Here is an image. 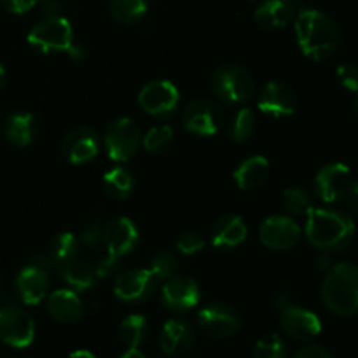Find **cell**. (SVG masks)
<instances>
[{"mask_svg": "<svg viewBox=\"0 0 358 358\" xmlns=\"http://www.w3.org/2000/svg\"><path fill=\"white\" fill-rule=\"evenodd\" d=\"M296 38L304 56L324 62L338 51L341 30L329 14L317 9H304L296 17Z\"/></svg>", "mask_w": 358, "mask_h": 358, "instance_id": "obj_1", "label": "cell"}, {"mask_svg": "<svg viewBox=\"0 0 358 358\" xmlns=\"http://www.w3.org/2000/svg\"><path fill=\"white\" fill-rule=\"evenodd\" d=\"M308 241L324 252L343 250L355 236V224L352 217L339 210L311 208L306 215Z\"/></svg>", "mask_w": 358, "mask_h": 358, "instance_id": "obj_2", "label": "cell"}, {"mask_svg": "<svg viewBox=\"0 0 358 358\" xmlns=\"http://www.w3.org/2000/svg\"><path fill=\"white\" fill-rule=\"evenodd\" d=\"M325 308L336 317H353L358 313V266L339 262L327 269L320 287Z\"/></svg>", "mask_w": 358, "mask_h": 358, "instance_id": "obj_3", "label": "cell"}, {"mask_svg": "<svg viewBox=\"0 0 358 358\" xmlns=\"http://www.w3.org/2000/svg\"><path fill=\"white\" fill-rule=\"evenodd\" d=\"M210 90L224 103L243 105L254 94L255 83L245 66L226 63L213 70L210 77Z\"/></svg>", "mask_w": 358, "mask_h": 358, "instance_id": "obj_4", "label": "cell"}, {"mask_svg": "<svg viewBox=\"0 0 358 358\" xmlns=\"http://www.w3.org/2000/svg\"><path fill=\"white\" fill-rule=\"evenodd\" d=\"M27 38L31 48L44 55L69 52L73 45V30L66 17L58 16V14H48L31 27Z\"/></svg>", "mask_w": 358, "mask_h": 358, "instance_id": "obj_5", "label": "cell"}, {"mask_svg": "<svg viewBox=\"0 0 358 358\" xmlns=\"http://www.w3.org/2000/svg\"><path fill=\"white\" fill-rule=\"evenodd\" d=\"M107 154L115 163H128L138 154L142 143V133L138 124L129 117H119L105 131Z\"/></svg>", "mask_w": 358, "mask_h": 358, "instance_id": "obj_6", "label": "cell"}, {"mask_svg": "<svg viewBox=\"0 0 358 358\" xmlns=\"http://www.w3.org/2000/svg\"><path fill=\"white\" fill-rule=\"evenodd\" d=\"M35 339V322L23 308L7 304L0 308V341L10 348H28Z\"/></svg>", "mask_w": 358, "mask_h": 358, "instance_id": "obj_7", "label": "cell"}, {"mask_svg": "<svg viewBox=\"0 0 358 358\" xmlns=\"http://www.w3.org/2000/svg\"><path fill=\"white\" fill-rule=\"evenodd\" d=\"M198 327L212 339L233 338L241 329V318L233 306L224 303H213L198 313Z\"/></svg>", "mask_w": 358, "mask_h": 358, "instance_id": "obj_8", "label": "cell"}, {"mask_svg": "<svg viewBox=\"0 0 358 358\" xmlns=\"http://www.w3.org/2000/svg\"><path fill=\"white\" fill-rule=\"evenodd\" d=\"M157 285H159V280L149 268L128 269L115 278L114 294L122 303L140 304L150 299Z\"/></svg>", "mask_w": 358, "mask_h": 358, "instance_id": "obj_9", "label": "cell"}, {"mask_svg": "<svg viewBox=\"0 0 358 358\" xmlns=\"http://www.w3.org/2000/svg\"><path fill=\"white\" fill-rule=\"evenodd\" d=\"M178 101H180L178 87L166 79L150 80L138 93V103L142 110L154 117L173 114L175 108L178 107Z\"/></svg>", "mask_w": 358, "mask_h": 358, "instance_id": "obj_10", "label": "cell"}, {"mask_svg": "<svg viewBox=\"0 0 358 358\" xmlns=\"http://www.w3.org/2000/svg\"><path fill=\"white\" fill-rule=\"evenodd\" d=\"M138 229L128 217H119V219L110 220L103 227L105 257L117 262L119 259L126 257L138 247Z\"/></svg>", "mask_w": 358, "mask_h": 358, "instance_id": "obj_11", "label": "cell"}, {"mask_svg": "<svg viewBox=\"0 0 358 358\" xmlns=\"http://www.w3.org/2000/svg\"><path fill=\"white\" fill-rule=\"evenodd\" d=\"M222 110L210 100H194L182 112V126L198 136H212L222 126Z\"/></svg>", "mask_w": 358, "mask_h": 358, "instance_id": "obj_12", "label": "cell"}, {"mask_svg": "<svg viewBox=\"0 0 358 358\" xmlns=\"http://www.w3.org/2000/svg\"><path fill=\"white\" fill-rule=\"evenodd\" d=\"M353 184L352 171L343 163H331L320 168L315 177V192L324 203H336L345 198Z\"/></svg>", "mask_w": 358, "mask_h": 358, "instance_id": "obj_13", "label": "cell"}, {"mask_svg": "<svg viewBox=\"0 0 358 358\" xmlns=\"http://www.w3.org/2000/svg\"><path fill=\"white\" fill-rule=\"evenodd\" d=\"M280 327L283 334L297 343H308L322 332V322L313 311L297 304L285 308L280 317Z\"/></svg>", "mask_w": 358, "mask_h": 358, "instance_id": "obj_14", "label": "cell"}, {"mask_svg": "<svg viewBox=\"0 0 358 358\" xmlns=\"http://www.w3.org/2000/svg\"><path fill=\"white\" fill-rule=\"evenodd\" d=\"M259 236L269 250H289L301 240V227L290 217L273 215L261 224Z\"/></svg>", "mask_w": 358, "mask_h": 358, "instance_id": "obj_15", "label": "cell"}, {"mask_svg": "<svg viewBox=\"0 0 358 358\" xmlns=\"http://www.w3.org/2000/svg\"><path fill=\"white\" fill-rule=\"evenodd\" d=\"M161 301H163L164 308H168L170 311L184 313V311L198 306L201 301V290L192 278L175 275L163 283Z\"/></svg>", "mask_w": 358, "mask_h": 358, "instance_id": "obj_16", "label": "cell"}, {"mask_svg": "<svg viewBox=\"0 0 358 358\" xmlns=\"http://www.w3.org/2000/svg\"><path fill=\"white\" fill-rule=\"evenodd\" d=\"M257 107L261 112L280 119L292 115L297 107V96L292 87L280 80H269L262 86L257 96Z\"/></svg>", "mask_w": 358, "mask_h": 358, "instance_id": "obj_17", "label": "cell"}, {"mask_svg": "<svg viewBox=\"0 0 358 358\" xmlns=\"http://www.w3.org/2000/svg\"><path fill=\"white\" fill-rule=\"evenodd\" d=\"M14 285H16V294L21 303L35 306L48 297L51 280H49L48 269L31 262L17 273Z\"/></svg>", "mask_w": 358, "mask_h": 358, "instance_id": "obj_18", "label": "cell"}, {"mask_svg": "<svg viewBox=\"0 0 358 358\" xmlns=\"http://www.w3.org/2000/svg\"><path fill=\"white\" fill-rule=\"evenodd\" d=\"M100 142L93 129L86 126L73 128L63 136L62 152L72 164H86L98 156Z\"/></svg>", "mask_w": 358, "mask_h": 358, "instance_id": "obj_19", "label": "cell"}, {"mask_svg": "<svg viewBox=\"0 0 358 358\" xmlns=\"http://www.w3.org/2000/svg\"><path fill=\"white\" fill-rule=\"evenodd\" d=\"M196 331L189 322L171 318L161 327L159 346L168 357H182L194 348Z\"/></svg>", "mask_w": 358, "mask_h": 358, "instance_id": "obj_20", "label": "cell"}, {"mask_svg": "<svg viewBox=\"0 0 358 358\" xmlns=\"http://www.w3.org/2000/svg\"><path fill=\"white\" fill-rule=\"evenodd\" d=\"M248 227L236 213L219 217L210 231V241L215 248H236L247 240Z\"/></svg>", "mask_w": 358, "mask_h": 358, "instance_id": "obj_21", "label": "cell"}, {"mask_svg": "<svg viewBox=\"0 0 358 358\" xmlns=\"http://www.w3.org/2000/svg\"><path fill=\"white\" fill-rule=\"evenodd\" d=\"M79 255V240L72 233H58L49 240L45 250L37 255L38 262L35 264L42 268H62L69 261Z\"/></svg>", "mask_w": 358, "mask_h": 358, "instance_id": "obj_22", "label": "cell"}, {"mask_svg": "<svg viewBox=\"0 0 358 358\" xmlns=\"http://www.w3.org/2000/svg\"><path fill=\"white\" fill-rule=\"evenodd\" d=\"M48 313L59 324H76L84 315L83 301L72 289L55 290L48 296Z\"/></svg>", "mask_w": 358, "mask_h": 358, "instance_id": "obj_23", "label": "cell"}, {"mask_svg": "<svg viewBox=\"0 0 358 358\" xmlns=\"http://www.w3.org/2000/svg\"><path fill=\"white\" fill-rule=\"evenodd\" d=\"M296 16L292 0H266L255 9L254 20L262 30H280L289 27Z\"/></svg>", "mask_w": 358, "mask_h": 358, "instance_id": "obj_24", "label": "cell"}, {"mask_svg": "<svg viewBox=\"0 0 358 358\" xmlns=\"http://www.w3.org/2000/svg\"><path fill=\"white\" fill-rule=\"evenodd\" d=\"M269 177V161L264 156H252L234 170L233 178L241 191H255L262 187Z\"/></svg>", "mask_w": 358, "mask_h": 358, "instance_id": "obj_25", "label": "cell"}, {"mask_svg": "<svg viewBox=\"0 0 358 358\" xmlns=\"http://www.w3.org/2000/svg\"><path fill=\"white\" fill-rule=\"evenodd\" d=\"M37 135V121L30 112H16L9 115L3 126V136L14 147L30 145Z\"/></svg>", "mask_w": 358, "mask_h": 358, "instance_id": "obj_26", "label": "cell"}, {"mask_svg": "<svg viewBox=\"0 0 358 358\" xmlns=\"http://www.w3.org/2000/svg\"><path fill=\"white\" fill-rule=\"evenodd\" d=\"M59 271H62V278L65 280L69 289L76 290V292L91 289L98 278L96 268L87 261H84V259H80L79 255L66 262V264H63Z\"/></svg>", "mask_w": 358, "mask_h": 358, "instance_id": "obj_27", "label": "cell"}, {"mask_svg": "<svg viewBox=\"0 0 358 358\" xmlns=\"http://www.w3.org/2000/svg\"><path fill=\"white\" fill-rule=\"evenodd\" d=\"M101 184H103L105 192L112 199H115V201L128 199L133 194V191H135V178L122 166H114L112 170H108L103 175Z\"/></svg>", "mask_w": 358, "mask_h": 358, "instance_id": "obj_28", "label": "cell"}, {"mask_svg": "<svg viewBox=\"0 0 358 358\" xmlns=\"http://www.w3.org/2000/svg\"><path fill=\"white\" fill-rule=\"evenodd\" d=\"M149 324L143 315H129L119 324V339L128 350L138 348L147 338Z\"/></svg>", "mask_w": 358, "mask_h": 358, "instance_id": "obj_29", "label": "cell"}, {"mask_svg": "<svg viewBox=\"0 0 358 358\" xmlns=\"http://www.w3.org/2000/svg\"><path fill=\"white\" fill-rule=\"evenodd\" d=\"M108 10L112 17L122 24H136L147 14L145 0H110Z\"/></svg>", "mask_w": 358, "mask_h": 358, "instance_id": "obj_30", "label": "cell"}, {"mask_svg": "<svg viewBox=\"0 0 358 358\" xmlns=\"http://www.w3.org/2000/svg\"><path fill=\"white\" fill-rule=\"evenodd\" d=\"M255 131V115L250 108H240L233 115L229 122V136L231 140L238 143H243L254 135Z\"/></svg>", "mask_w": 358, "mask_h": 358, "instance_id": "obj_31", "label": "cell"}, {"mask_svg": "<svg viewBox=\"0 0 358 358\" xmlns=\"http://www.w3.org/2000/svg\"><path fill=\"white\" fill-rule=\"evenodd\" d=\"M283 206L292 215H308V212L313 208V199L306 189L290 187L283 192Z\"/></svg>", "mask_w": 358, "mask_h": 358, "instance_id": "obj_32", "label": "cell"}, {"mask_svg": "<svg viewBox=\"0 0 358 358\" xmlns=\"http://www.w3.org/2000/svg\"><path fill=\"white\" fill-rule=\"evenodd\" d=\"M254 358H289L287 343L280 334H266L255 345Z\"/></svg>", "mask_w": 358, "mask_h": 358, "instance_id": "obj_33", "label": "cell"}, {"mask_svg": "<svg viewBox=\"0 0 358 358\" xmlns=\"http://www.w3.org/2000/svg\"><path fill=\"white\" fill-rule=\"evenodd\" d=\"M171 140H173V129H171V126L163 124L149 129L142 138V143L150 154H161L170 147Z\"/></svg>", "mask_w": 358, "mask_h": 358, "instance_id": "obj_34", "label": "cell"}, {"mask_svg": "<svg viewBox=\"0 0 358 358\" xmlns=\"http://www.w3.org/2000/svg\"><path fill=\"white\" fill-rule=\"evenodd\" d=\"M149 269L154 273V276H156L161 283V282H166L168 278L177 275L178 262L171 254H168V252H161V254L154 255L152 261H150Z\"/></svg>", "mask_w": 358, "mask_h": 358, "instance_id": "obj_35", "label": "cell"}, {"mask_svg": "<svg viewBox=\"0 0 358 358\" xmlns=\"http://www.w3.org/2000/svg\"><path fill=\"white\" fill-rule=\"evenodd\" d=\"M205 238L199 233H196V231H185V233H182L180 236L177 238V241H175L177 250L184 255L199 254V252L205 248Z\"/></svg>", "mask_w": 358, "mask_h": 358, "instance_id": "obj_36", "label": "cell"}, {"mask_svg": "<svg viewBox=\"0 0 358 358\" xmlns=\"http://www.w3.org/2000/svg\"><path fill=\"white\" fill-rule=\"evenodd\" d=\"M341 86L348 91H358V66L355 63H343L336 72Z\"/></svg>", "mask_w": 358, "mask_h": 358, "instance_id": "obj_37", "label": "cell"}, {"mask_svg": "<svg viewBox=\"0 0 358 358\" xmlns=\"http://www.w3.org/2000/svg\"><path fill=\"white\" fill-rule=\"evenodd\" d=\"M80 241L90 248L103 247V227H100L98 224L87 227L83 233V236H80Z\"/></svg>", "mask_w": 358, "mask_h": 358, "instance_id": "obj_38", "label": "cell"}, {"mask_svg": "<svg viewBox=\"0 0 358 358\" xmlns=\"http://www.w3.org/2000/svg\"><path fill=\"white\" fill-rule=\"evenodd\" d=\"M3 9L10 14H24L34 9L38 0H0Z\"/></svg>", "mask_w": 358, "mask_h": 358, "instance_id": "obj_39", "label": "cell"}, {"mask_svg": "<svg viewBox=\"0 0 358 358\" xmlns=\"http://www.w3.org/2000/svg\"><path fill=\"white\" fill-rule=\"evenodd\" d=\"M292 358H332L327 348L320 345H306L301 350H297Z\"/></svg>", "mask_w": 358, "mask_h": 358, "instance_id": "obj_40", "label": "cell"}, {"mask_svg": "<svg viewBox=\"0 0 358 358\" xmlns=\"http://www.w3.org/2000/svg\"><path fill=\"white\" fill-rule=\"evenodd\" d=\"M292 304H296V296H294L290 290H280V292L275 294V297H273V306L280 311L292 306Z\"/></svg>", "mask_w": 358, "mask_h": 358, "instance_id": "obj_41", "label": "cell"}, {"mask_svg": "<svg viewBox=\"0 0 358 358\" xmlns=\"http://www.w3.org/2000/svg\"><path fill=\"white\" fill-rule=\"evenodd\" d=\"M345 198H346V203H348V208L358 217V180L353 182L352 187H350V191L346 192Z\"/></svg>", "mask_w": 358, "mask_h": 358, "instance_id": "obj_42", "label": "cell"}, {"mask_svg": "<svg viewBox=\"0 0 358 358\" xmlns=\"http://www.w3.org/2000/svg\"><path fill=\"white\" fill-rule=\"evenodd\" d=\"M119 358H147V357L143 355L138 348H131V350H126V352Z\"/></svg>", "mask_w": 358, "mask_h": 358, "instance_id": "obj_43", "label": "cell"}, {"mask_svg": "<svg viewBox=\"0 0 358 358\" xmlns=\"http://www.w3.org/2000/svg\"><path fill=\"white\" fill-rule=\"evenodd\" d=\"M69 358H96V357H94L91 352H87V350H77V352L70 353Z\"/></svg>", "mask_w": 358, "mask_h": 358, "instance_id": "obj_44", "label": "cell"}, {"mask_svg": "<svg viewBox=\"0 0 358 358\" xmlns=\"http://www.w3.org/2000/svg\"><path fill=\"white\" fill-rule=\"evenodd\" d=\"M6 79H7L6 69H3V65H2V63H0V90H2V87L6 86Z\"/></svg>", "mask_w": 358, "mask_h": 358, "instance_id": "obj_45", "label": "cell"}, {"mask_svg": "<svg viewBox=\"0 0 358 358\" xmlns=\"http://www.w3.org/2000/svg\"><path fill=\"white\" fill-rule=\"evenodd\" d=\"M2 287H3V280H2V275H0V292H2Z\"/></svg>", "mask_w": 358, "mask_h": 358, "instance_id": "obj_46", "label": "cell"}, {"mask_svg": "<svg viewBox=\"0 0 358 358\" xmlns=\"http://www.w3.org/2000/svg\"><path fill=\"white\" fill-rule=\"evenodd\" d=\"M357 114H358V96H357Z\"/></svg>", "mask_w": 358, "mask_h": 358, "instance_id": "obj_47", "label": "cell"}]
</instances>
